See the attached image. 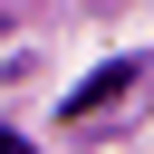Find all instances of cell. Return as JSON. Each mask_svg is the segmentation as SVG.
Wrapping results in <instances>:
<instances>
[{
  "mask_svg": "<svg viewBox=\"0 0 154 154\" xmlns=\"http://www.w3.org/2000/svg\"><path fill=\"white\" fill-rule=\"evenodd\" d=\"M125 87H135V58H116V67H96V77H87V87L67 96V116H96V106H116Z\"/></svg>",
  "mask_w": 154,
  "mask_h": 154,
  "instance_id": "obj_1",
  "label": "cell"
},
{
  "mask_svg": "<svg viewBox=\"0 0 154 154\" xmlns=\"http://www.w3.org/2000/svg\"><path fill=\"white\" fill-rule=\"evenodd\" d=\"M0 154H29V144H19V135H10V125H0Z\"/></svg>",
  "mask_w": 154,
  "mask_h": 154,
  "instance_id": "obj_2",
  "label": "cell"
}]
</instances>
